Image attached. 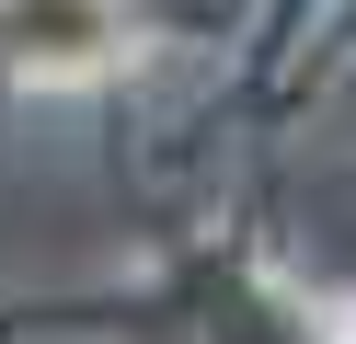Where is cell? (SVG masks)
<instances>
[{
  "label": "cell",
  "mask_w": 356,
  "mask_h": 344,
  "mask_svg": "<svg viewBox=\"0 0 356 344\" xmlns=\"http://www.w3.org/2000/svg\"><path fill=\"white\" fill-rule=\"evenodd\" d=\"M0 46L35 69H81L115 46V0H0Z\"/></svg>",
  "instance_id": "1"
}]
</instances>
